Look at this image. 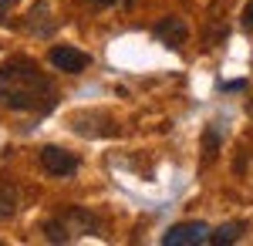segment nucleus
Wrapping results in <instances>:
<instances>
[{
	"label": "nucleus",
	"mask_w": 253,
	"mask_h": 246,
	"mask_svg": "<svg viewBox=\"0 0 253 246\" xmlns=\"http://www.w3.org/2000/svg\"><path fill=\"white\" fill-rule=\"evenodd\" d=\"M0 105L14 112H47L54 105V84L27 57H7L0 64Z\"/></svg>",
	"instance_id": "nucleus-1"
},
{
	"label": "nucleus",
	"mask_w": 253,
	"mask_h": 246,
	"mask_svg": "<svg viewBox=\"0 0 253 246\" xmlns=\"http://www.w3.org/2000/svg\"><path fill=\"white\" fill-rule=\"evenodd\" d=\"M41 165H44L47 175L68 179V175L78 172V159H75L68 149H61V145H44V149H41Z\"/></svg>",
	"instance_id": "nucleus-2"
},
{
	"label": "nucleus",
	"mask_w": 253,
	"mask_h": 246,
	"mask_svg": "<svg viewBox=\"0 0 253 246\" xmlns=\"http://www.w3.org/2000/svg\"><path fill=\"white\" fill-rule=\"evenodd\" d=\"M210 236H213V229L206 223H179L162 236V246H199L210 243Z\"/></svg>",
	"instance_id": "nucleus-3"
},
{
	"label": "nucleus",
	"mask_w": 253,
	"mask_h": 246,
	"mask_svg": "<svg viewBox=\"0 0 253 246\" xmlns=\"http://www.w3.org/2000/svg\"><path fill=\"white\" fill-rule=\"evenodd\" d=\"M61 223L71 233V240H75V236H88V233H101V219H98L95 212L81 209V206H68L61 212Z\"/></svg>",
	"instance_id": "nucleus-4"
},
{
	"label": "nucleus",
	"mask_w": 253,
	"mask_h": 246,
	"mask_svg": "<svg viewBox=\"0 0 253 246\" xmlns=\"http://www.w3.org/2000/svg\"><path fill=\"white\" fill-rule=\"evenodd\" d=\"M47 61H51L58 71H64V75H78V71H84V68H88V61H91V57L84 54V51H78V47L58 44V47H51Z\"/></svg>",
	"instance_id": "nucleus-5"
},
{
	"label": "nucleus",
	"mask_w": 253,
	"mask_h": 246,
	"mask_svg": "<svg viewBox=\"0 0 253 246\" xmlns=\"http://www.w3.org/2000/svg\"><path fill=\"white\" fill-rule=\"evenodd\" d=\"M152 34H156V41H162L166 47L179 51V47L189 41V27H186V20H182V17H162L156 27H152Z\"/></svg>",
	"instance_id": "nucleus-6"
},
{
	"label": "nucleus",
	"mask_w": 253,
	"mask_h": 246,
	"mask_svg": "<svg viewBox=\"0 0 253 246\" xmlns=\"http://www.w3.org/2000/svg\"><path fill=\"white\" fill-rule=\"evenodd\" d=\"M240 236H243V223H226V226L213 229L210 243H213V246H230V243H236Z\"/></svg>",
	"instance_id": "nucleus-7"
},
{
	"label": "nucleus",
	"mask_w": 253,
	"mask_h": 246,
	"mask_svg": "<svg viewBox=\"0 0 253 246\" xmlns=\"http://www.w3.org/2000/svg\"><path fill=\"white\" fill-rule=\"evenodd\" d=\"M17 212V189L10 182H0V219Z\"/></svg>",
	"instance_id": "nucleus-8"
},
{
	"label": "nucleus",
	"mask_w": 253,
	"mask_h": 246,
	"mask_svg": "<svg viewBox=\"0 0 253 246\" xmlns=\"http://www.w3.org/2000/svg\"><path fill=\"white\" fill-rule=\"evenodd\" d=\"M216 152H219V128L210 125V128H206V138H203V159H206V162H213Z\"/></svg>",
	"instance_id": "nucleus-9"
},
{
	"label": "nucleus",
	"mask_w": 253,
	"mask_h": 246,
	"mask_svg": "<svg viewBox=\"0 0 253 246\" xmlns=\"http://www.w3.org/2000/svg\"><path fill=\"white\" fill-rule=\"evenodd\" d=\"M243 27H247V31L253 34V0L247 3V7H243Z\"/></svg>",
	"instance_id": "nucleus-10"
},
{
	"label": "nucleus",
	"mask_w": 253,
	"mask_h": 246,
	"mask_svg": "<svg viewBox=\"0 0 253 246\" xmlns=\"http://www.w3.org/2000/svg\"><path fill=\"white\" fill-rule=\"evenodd\" d=\"M223 91H243L247 88V81H226V84H219Z\"/></svg>",
	"instance_id": "nucleus-11"
},
{
	"label": "nucleus",
	"mask_w": 253,
	"mask_h": 246,
	"mask_svg": "<svg viewBox=\"0 0 253 246\" xmlns=\"http://www.w3.org/2000/svg\"><path fill=\"white\" fill-rule=\"evenodd\" d=\"M88 3H95V7H118V3H128V0H88Z\"/></svg>",
	"instance_id": "nucleus-12"
},
{
	"label": "nucleus",
	"mask_w": 253,
	"mask_h": 246,
	"mask_svg": "<svg viewBox=\"0 0 253 246\" xmlns=\"http://www.w3.org/2000/svg\"><path fill=\"white\" fill-rule=\"evenodd\" d=\"M10 7H14V0H0V20H3V14H7Z\"/></svg>",
	"instance_id": "nucleus-13"
},
{
	"label": "nucleus",
	"mask_w": 253,
	"mask_h": 246,
	"mask_svg": "<svg viewBox=\"0 0 253 246\" xmlns=\"http://www.w3.org/2000/svg\"><path fill=\"white\" fill-rule=\"evenodd\" d=\"M247 112H250V115H253V101H250V105H247Z\"/></svg>",
	"instance_id": "nucleus-14"
}]
</instances>
